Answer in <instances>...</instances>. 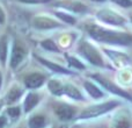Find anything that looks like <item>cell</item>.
<instances>
[{"mask_svg": "<svg viewBox=\"0 0 132 128\" xmlns=\"http://www.w3.org/2000/svg\"><path fill=\"white\" fill-rule=\"evenodd\" d=\"M56 16H58V18L60 19V20H63L64 22L68 23V25H74L75 22H77V20H75L74 16L70 15V14H66V13H63V12H56Z\"/></svg>", "mask_w": 132, "mask_h": 128, "instance_id": "obj_18", "label": "cell"}, {"mask_svg": "<svg viewBox=\"0 0 132 128\" xmlns=\"http://www.w3.org/2000/svg\"><path fill=\"white\" fill-rule=\"evenodd\" d=\"M44 80H45V77L41 73H31L24 78V84L28 89H37L42 86Z\"/></svg>", "mask_w": 132, "mask_h": 128, "instance_id": "obj_8", "label": "cell"}, {"mask_svg": "<svg viewBox=\"0 0 132 128\" xmlns=\"http://www.w3.org/2000/svg\"><path fill=\"white\" fill-rule=\"evenodd\" d=\"M94 1H104V0H94Z\"/></svg>", "mask_w": 132, "mask_h": 128, "instance_id": "obj_29", "label": "cell"}, {"mask_svg": "<svg viewBox=\"0 0 132 128\" xmlns=\"http://www.w3.org/2000/svg\"><path fill=\"white\" fill-rule=\"evenodd\" d=\"M85 89L87 90V92H88L94 99H98V98H101V97H103V92L90 82L85 83Z\"/></svg>", "mask_w": 132, "mask_h": 128, "instance_id": "obj_13", "label": "cell"}, {"mask_svg": "<svg viewBox=\"0 0 132 128\" xmlns=\"http://www.w3.org/2000/svg\"><path fill=\"white\" fill-rule=\"evenodd\" d=\"M116 106H118V101H108V103H103V104H100V105L89 106L88 108H86L81 113L80 118L81 119H89V118L98 117V115L103 114V113H107L109 111H111Z\"/></svg>", "mask_w": 132, "mask_h": 128, "instance_id": "obj_3", "label": "cell"}, {"mask_svg": "<svg viewBox=\"0 0 132 128\" xmlns=\"http://www.w3.org/2000/svg\"><path fill=\"white\" fill-rule=\"evenodd\" d=\"M21 96H22V90L19 89V87H13V89L6 94V100L8 101V103H13V101L18 100Z\"/></svg>", "mask_w": 132, "mask_h": 128, "instance_id": "obj_17", "label": "cell"}, {"mask_svg": "<svg viewBox=\"0 0 132 128\" xmlns=\"http://www.w3.org/2000/svg\"><path fill=\"white\" fill-rule=\"evenodd\" d=\"M56 114L58 115V118L60 120H70L74 117L75 110L73 107H71V106L63 105L56 108Z\"/></svg>", "mask_w": 132, "mask_h": 128, "instance_id": "obj_9", "label": "cell"}, {"mask_svg": "<svg viewBox=\"0 0 132 128\" xmlns=\"http://www.w3.org/2000/svg\"><path fill=\"white\" fill-rule=\"evenodd\" d=\"M7 113L9 114V117L12 118H18L20 115V108L19 107H11L7 110Z\"/></svg>", "mask_w": 132, "mask_h": 128, "instance_id": "obj_23", "label": "cell"}, {"mask_svg": "<svg viewBox=\"0 0 132 128\" xmlns=\"http://www.w3.org/2000/svg\"><path fill=\"white\" fill-rule=\"evenodd\" d=\"M79 53L94 65H103V60L101 57V55L98 54V51L96 50V48L94 46H92L90 43H88L87 41H85V40L80 41L79 43Z\"/></svg>", "mask_w": 132, "mask_h": 128, "instance_id": "obj_2", "label": "cell"}, {"mask_svg": "<svg viewBox=\"0 0 132 128\" xmlns=\"http://www.w3.org/2000/svg\"><path fill=\"white\" fill-rule=\"evenodd\" d=\"M93 78H95L96 80H97L98 83H100L102 86H104L107 90H109L110 92H112V93L117 94V96H121V97H124V98L126 99H131L130 94H128L126 92H124L122 89H119L118 86H116L115 84H112L111 82H109L108 79H105V78H103L102 76H98V75H94Z\"/></svg>", "mask_w": 132, "mask_h": 128, "instance_id": "obj_5", "label": "cell"}, {"mask_svg": "<svg viewBox=\"0 0 132 128\" xmlns=\"http://www.w3.org/2000/svg\"><path fill=\"white\" fill-rule=\"evenodd\" d=\"M86 29L88 32V34L98 42L117 44V46H129V44L132 43V37L129 34L109 30L105 29V28L98 27L96 25H87Z\"/></svg>", "mask_w": 132, "mask_h": 128, "instance_id": "obj_1", "label": "cell"}, {"mask_svg": "<svg viewBox=\"0 0 132 128\" xmlns=\"http://www.w3.org/2000/svg\"><path fill=\"white\" fill-rule=\"evenodd\" d=\"M64 94L68 96L72 99H75V100H81V99H84L81 92H80L75 86H73V85H71V84L64 85Z\"/></svg>", "mask_w": 132, "mask_h": 128, "instance_id": "obj_11", "label": "cell"}, {"mask_svg": "<svg viewBox=\"0 0 132 128\" xmlns=\"http://www.w3.org/2000/svg\"><path fill=\"white\" fill-rule=\"evenodd\" d=\"M6 124H7V118L1 115V117H0V128H4L6 126Z\"/></svg>", "mask_w": 132, "mask_h": 128, "instance_id": "obj_26", "label": "cell"}, {"mask_svg": "<svg viewBox=\"0 0 132 128\" xmlns=\"http://www.w3.org/2000/svg\"><path fill=\"white\" fill-rule=\"evenodd\" d=\"M38 61H39V62H41L42 64H44L45 66H48L50 70L55 71V72H58V73H66V75H70V73H72L70 70H67V69L63 68V66L58 65V64H56V63L50 62V61H48V60H44V58L38 57Z\"/></svg>", "mask_w": 132, "mask_h": 128, "instance_id": "obj_10", "label": "cell"}, {"mask_svg": "<svg viewBox=\"0 0 132 128\" xmlns=\"http://www.w3.org/2000/svg\"><path fill=\"white\" fill-rule=\"evenodd\" d=\"M38 100H39V98L36 93L27 94V97H26V99H24V104H23V106H24V112H29V111H31L32 108L37 105Z\"/></svg>", "mask_w": 132, "mask_h": 128, "instance_id": "obj_12", "label": "cell"}, {"mask_svg": "<svg viewBox=\"0 0 132 128\" xmlns=\"http://www.w3.org/2000/svg\"><path fill=\"white\" fill-rule=\"evenodd\" d=\"M29 127L30 128H43L45 125V117L44 115H34L29 119Z\"/></svg>", "mask_w": 132, "mask_h": 128, "instance_id": "obj_14", "label": "cell"}, {"mask_svg": "<svg viewBox=\"0 0 132 128\" xmlns=\"http://www.w3.org/2000/svg\"><path fill=\"white\" fill-rule=\"evenodd\" d=\"M21 2H26V4H45L49 2L50 0H19Z\"/></svg>", "mask_w": 132, "mask_h": 128, "instance_id": "obj_25", "label": "cell"}, {"mask_svg": "<svg viewBox=\"0 0 132 128\" xmlns=\"http://www.w3.org/2000/svg\"><path fill=\"white\" fill-rule=\"evenodd\" d=\"M131 21H132V16H131Z\"/></svg>", "mask_w": 132, "mask_h": 128, "instance_id": "obj_31", "label": "cell"}, {"mask_svg": "<svg viewBox=\"0 0 132 128\" xmlns=\"http://www.w3.org/2000/svg\"><path fill=\"white\" fill-rule=\"evenodd\" d=\"M0 108H1V104H0Z\"/></svg>", "mask_w": 132, "mask_h": 128, "instance_id": "obj_30", "label": "cell"}, {"mask_svg": "<svg viewBox=\"0 0 132 128\" xmlns=\"http://www.w3.org/2000/svg\"><path fill=\"white\" fill-rule=\"evenodd\" d=\"M41 46L43 47L44 49L49 50V51H55V53H59V49H58V47L56 46V43L52 41V40H44V41H42Z\"/></svg>", "mask_w": 132, "mask_h": 128, "instance_id": "obj_20", "label": "cell"}, {"mask_svg": "<svg viewBox=\"0 0 132 128\" xmlns=\"http://www.w3.org/2000/svg\"><path fill=\"white\" fill-rule=\"evenodd\" d=\"M24 56H26L24 49H23L19 43L14 44L13 51H12V57H11V66L12 68H16V66L23 61Z\"/></svg>", "mask_w": 132, "mask_h": 128, "instance_id": "obj_7", "label": "cell"}, {"mask_svg": "<svg viewBox=\"0 0 132 128\" xmlns=\"http://www.w3.org/2000/svg\"><path fill=\"white\" fill-rule=\"evenodd\" d=\"M114 128H131V121L129 118H121V119H118L116 121V124H115V127Z\"/></svg>", "mask_w": 132, "mask_h": 128, "instance_id": "obj_21", "label": "cell"}, {"mask_svg": "<svg viewBox=\"0 0 132 128\" xmlns=\"http://www.w3.org/2000/svg\"><path fill=\"white\" fill-rule=\"evenodd\" d=\"M32 25L38 29H52V28L59 27L60 23L57 21H53L52 19L48 18V16H36L32 20Z\"/></svg>", "mask_w": 132, "mask_h": 128, "instance_id": "obj_6", "label": "cell"}, {"mask_svg": "<svg viewBox=\"0 0 132 128\" xmlns=\"http://www.w3.org/2000/svg\"><path fill=\"white\" fill-rule=\"evenodd\" d=\"M4 22H5V12L0 7V23H4Z\"/></svg>", "mask_w": 132, "mask_h": 128, "instance_id": "obj_27", "label": "cell"}, {"mask_svg": "<svg viewBox=\"0 0 132 128\" xmlns=\"http://www.w3.org/2000/svg\"><path fill=\"white\" fill-rule=\"evenodd\" d=\"M1 83H2V76H1V72H0V87H1Z\"/></svg>", "mask_w": 132, "mask_h": 128, "instance_id": "obj_28", "label": "cell"}, {"mask_svg": "<svg viewBox=\"0 0 132 128\" xmlns=\"http://www.w3.org/2000/svg\"><path fill=\"white\" fill-rule=\"evenodd\" d=\"M97 18L102 22L109 23L112 26H123L125 23V19L117 14L116 12L110 11V9H102L97 13Z\"/></svg>", "mask_w": 132, "mask_h": 128, "instance_id": "obj_4", "label": "cell"}, {"mask_svg": "<svg viewBox=\"0 0 132 128\" xmlns=\"http://www.w3.org/2000/svg\"><path fill=\"white\" fill-rule=\"evenodd\" d=\"M7 57V36H1L0 39V62L5 64Z\"/></svg>", "mask_w": 132, "mask_h": 128, "instance_id": "obj_16", "label": "cell"}, {"mask_svg": "<svg viewBox=\"0 0 132 128\" xmlns=\"http://www.w3.org/2000/svg\"><path fill=\"white\" fill-rule=\"evenodd\" d=\"M112 1L122 7H131L132 6V0H112Z\"/></svg>", "mask_w": 132, "mask_h": 128, "instance_id": "obj_24", "label": "cell"}, {"mask_svg": "<svg viewBox=\"0 0 132 128\" xmlns=\"http://www.w3.org/2000/svg\"><path fill=\"white\" fill-rule=\"evenodd\" d=\"M49 89L56 96H62L64 94V85H62L60 83L56 82V80H50L49 82Z\"/></svg>", "mask_w": 132, "mask_h": 128, "instance_id": "obj_15", "label": "cell"}, {"mask_svg": "<svg viewBox=\"0 0 132 128\" xmlns=\"http://www.w3.org/2000/svg\"><path fill=\"white\" fill-rule=\"evenodd\" d=\"M67 8L78 12V13H84L87 11V7L84 4H80V2H72V4H70V6H67Z\"/></svg>", "mask_w": 132, "mask_h": 128, "instance_id": "obj_22", "label": "cell"}, {"mask_svg": "<svg viewBox=\"0 0 132 128\" xmlns=\"http://www.w3.org/2000/svg\"><path fill=\"white\" fill-rule=\"evenodd\" d=\"M66 58H67L68 61V64H70L72 68H75V69H79V70H85L86 69V66H85L84 63H81V61H79L78 58L75 57H71V56H66Z\"/></svg>", "mask_w": 132, "mask_h": 128, "instance_id": "obj_19", "label": "cell"}]
</instances>
